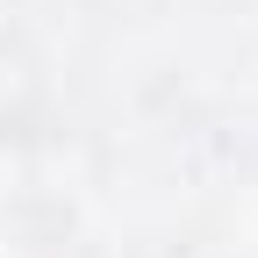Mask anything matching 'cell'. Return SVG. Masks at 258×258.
Masks as SVG:
<instances>
[]
</instances>
